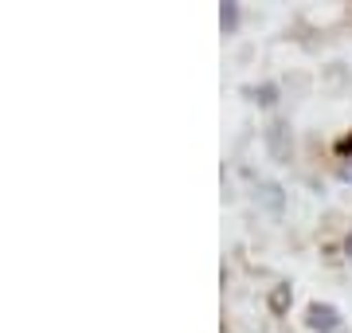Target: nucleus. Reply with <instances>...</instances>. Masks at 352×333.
<instances>
[{
  "instance_id": "7ed1b4c3",
  "label": "nucleus",
  "mask_w": 352,
  "mask_h": 333,
  "mask_svg": "<svg viewBox=\"0 0 352 333\" xmlns=\"http://www.w3.org/2000/svg\"><path fill=\"white\" fill-rule=\"evenodd\" d=\"M286 306H289V286H274V294H270V310L282 314Z\"/></svg>"
},
{
  "instance_id": "39448f33",
  "label": "nucleus",
  "mask_w": 352,
  "mask_h": 333,
  "mask_svg": "<svg viewBox=\"0 0 352 333\" xmlns=\"http://www.w3.org/2000/svg\"><path fill=\"white\" fill-rule=\"evenodd\" d=\"M340 177H344V180H352V165H344V169H340Z\"/></svg>"
},
{
  "instance_id": "f03ea898",
  "label": "nucleus",
  "mask_w": 352,
  "mask_h": 333,
  "mask_svg": "<svg viewBox=\"0 0 352 333\" xmlns=\"http://www.w3.org/2000/svg\"><path fill=\"white\" fill-rule=\"evenodd\" d=\"M266 138H270V153H274L278 161H286V157H289V149H286V126H282V122H274Z\"/></svg>"
},
{
  "instance_id": "f257e3e1",
  "label": "nucleus",
  "mask_w": 352,
  "mask_h": 333,
  "mask_svg": "<svg viewBox=\"0 0 352 333\" xmlns=\"http://www.w3.org/2000/svg\"><path fill=\"white\" fill-rule=\"evenodd\" d=\"M309 325H314L317 333H344L340 314L333 306H321V302H314V306H309Z\"/></svg>"
},
{
  "instance_id": "423d86ee",
  "label": "nucleus",
  "mask_w": 352,
  "mask_h": 333,
  "mask_svg": "<svg viewBox=\"0 0 352 333\" xmlns=\"http://www.w3.org/2000/svg\"><path fill=\"white\" fill-rule=\"evenodd\" d=\"M349 255H352V235H349Z\"/></svg>"
},
{
  "instance_id": "20e7f679",
  "label": "nucleus",
  "mask_w": 352,
  "mask_h": 333,
  "mask_svg": "<svg viewBox=\"0 0 352 333\" xmlns=\"http://www.w3.org/2000/svg\"><path fill=\"white\" fill-rule=\"evenodd\" d=\"M219 16H223V28L239 24V8H235V4H223V12H219Z\"/></svg>"
}]
</instances>
